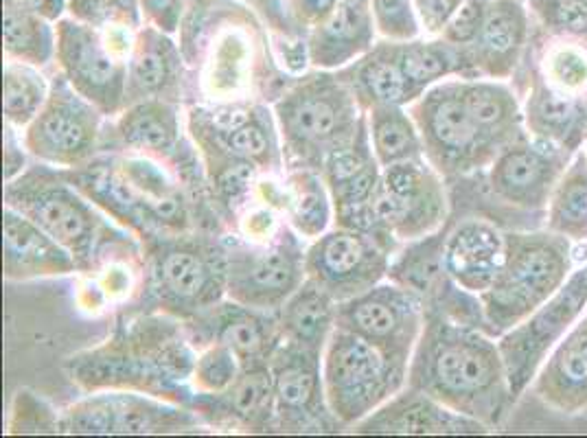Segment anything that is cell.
<instances>
[{
	"label": "cell",
	"instance_id": "obj_7",
	"mask_svg": "<svg viewBox=\"0 0 587 438\" xmlns=\"http://www.w3.org/2000/svg\"><path fill=\"white\" fill-rule=\"evenodd\" d=\"M101 117L95 103L79 95L64 75H57L44 108L27 125L25 147L46 165L82 167L99 147Z\"/></svg>",
	"mask_w": 587,
	"mask_h": 438
},
{
	"label": "cell",
	"instance_id": "obj_42",
	"mask_svg": "<svg viewBox=\"0 0 587 438\" xmlns=\"http://www.w3.org/2000/svg\"><path fill=\"white\" fill-rule=\"evenodd\" d=\"M559 213L568 222H581L587 217V184L585 182H572L561 198Z\"/></svg>",
	"mask_w": 587,
	"mask_h": 438
},
{
	"label": "cell",
	"instance_id": "obj_20",
	"mask_svg": "<svg viewBox=\"0 0 587 438\" xmlns=\"http://www.w3.org/2000/svg\"><path fill=\"white\" fill-rule=\"evenodd\" d=\"M276 314L283 342L325 351L327 340L336 329L338 301L316 281L305 279Z\"/></svg>",
	"mask_w": 587,
	"mask_h": 438
},
{
	"label": "cell",
	"instance_id": "obj_9",
	"mask_svg": "<svg viewBox=\"0 0 587 438\" xmlns=\"http://www.w3.org/2000/svg\"><path fill=\"white\" fill-rule=\"evenodd\" d=\"M224 250L226 296L246 307L279 311L307 279L305 252L287 228L266 248L228 246Z\"/></svg>",
	"mask_w": 587,
	"mask_h": 438
},
{
	"label": "cell",
	"instance_id": "obj_47",
	"mask_svg": "<svg viewBox=\"0 0 587 438\" xmlns=\"http://www.w3.org/2000/svg\"><path fill=\"white\" fill-rule=\"evenodd\" d=\"M5 5L29 11V14H36V16H46V18L60 16L62 11V0H5Z\"/></svg>",
	"mask_w": 587,
	"mask_h": 438
},
{
	"label": "cell",
	"instance_id": "obj_48",
	"mask_svg": "<svg viewBox=\"0 0 587 438\" xmlns=\"http://www.w3.org/2000/svg\"><path fill=\"white\" fill-rule=\"evenodd\" d=\"M149 11L158 18L160 25H163L167 31L174 29V20H171V14H174L176 0H145Z\"/></svg>",
	"mask_w": 587,
	"mask_h": 438
},
{
	"label": "cell",
	"instance_id": "obj_30",
	"mask_svg": "<svg viewBox=\"0 0 587 438\" xmlns=\"http://www.w3.org/2000/svg\"><path fill=\"white\" fill-rule=\"evenodd\" d=\"M244 371L239 357L226 344H209L195 360L191 388L195 393H220Z\"/></svg>",
	"mask_w": 587,
	"mask_h": 438
},
{
	"label": "cell",
	"instance_id": "obj_10",
	"mask_svg": "<svg viewBox=\"0 0 587 438\" xmlns=\"http://www.w3.org/2000/svg\"><path fill=\"white\" fill-rule=\"evenodd\" d=\"M276 428L283 432H331L333 417L322 382V351L283 342L270 357Z\"/></svg>",
	"mask_w": 587,
	"mask_h": 438
},
{
	"label": "cell",
	"instance_id": "obj_1",
	"mask_svg": "<svg viewBox=\"0 0 587 438\" xmlns=\"http://www.w3.org/2000/svg\"><path fill=\"white\" fill-rule=\"evenodd\" d=\"M178 320L169 314L130 320L106 344L71 357L66 371L88 393L130 388L191 408L198 357Z\"/></svg>",
	"mask_w": 587,
	"mask_h": 438
},
{
	"label": "cell",
	"instance_id": "obj_51",
	"mask_svg": "<svg viewBox=\"0 0 587 438\" xmlns=\"http://www.w3.org/2000/svg\"><path fill=\"white\" fill-rule=\"evenodd\" d=\"M305 5L309 14L325 16V14H331L333 7H336V0H305Z\"/></svg>",
	"mask_w": 587,
	"mask_h": 438
},
{
	"label": "cell",
	"instance_id": "obj_29",
	"mask_svg": "<svg viewBox=\"0 0 587 438\" xmlns=\"http://www.w3.org/2000/svg\"><path fill=\"white\" fill-rule=\"evenodd\" d=\"M325 178L318 171L298 169L290 178L292 195L287 200V209H290L292 224L296 230L305 237L318 239L327 230V224L331 219V206L329 195L325 189Z\"/></svg>",
	"mask_w": 587,
	"mask_h": 438
},
{
	"label": "cell",
	"instance_id": "obj_23",
	"mask_svg": "<svg viewBox=\"0 0 587 438\" xmlns=\"http://www.w3.org/2000/svg\"><path fill=\"white\" fill-rule=\"evenodd\" d=\"M414 117L439 154L465 156L478 141L480 128L469 114L463 95L434 92L414 108Z\"/></svg>",
	"mask_w": 587,
	"mask_h": 438
},
{
	"label": "cell",
	"instance_id": "obj_28",
	"mask_svg": "<svg viewBox=\"0 0 587 438\" xmlns=\"http://www.w3.org/2000/svg\"><path fill=\"white\" fill-rule=\"evenodd\" d=\"M51 86L36 66L9 62L5 66V119L14 128H27L49 99Z\"/></svg>",
	"mask_w": 587,
	"mask_h": 438
},
{
	"label": "cell",
	"instance_id": "obj_46",
	"mask_svg": "<svg viewBox=\"0 0 587 438\" xmlns=\"http://www.w3.org/2000/svg\"><path fill=\"white\" fill-rule=\"evenodd\" d=\"M542 119L555 128H563L572 119V106L568 101H561L557 97H548L542 103Z\"/></svg>",
	"mask_w": 587,
	"mask_h": 438
},
{
	"label": "cell",
	"instance_id": "obj_18",
	"mask_svg": "<svg viewBox=\"0 0 587 438\" xmlns=\"http://www.w3.org/2000/svg\"><path fill=\"white\" fill-rule=\"evenodd\" d=\"M182 64L174 44L154 31L143 33L136 40L128 62V88L125 108L145 99L180 101Z\"/></svg>",
	"mask_w": 587,
	"mask_h": 438
},
{
	"label": "cell",
	"instance_id": "obj_49",
	"mask_svg": "<svg viewBox=\"0 0 587 438\" xmlns=\"http://www.w3.org/2000/svg\"><path fill=\"white\" fill-rule=\"evenodd\" d=\"M559 73L568 79L570 84H577L579 79L585 77V66L577 57H563L561 64H559Z\"/></svg>",
	"mask_w": 587,
	"mask_h": 438
},
{
	"label": "cell",
	"instance_id": "obj_50",
	"mask_svg": "<svg viewBox=\"0 0 587 438\" xmlns=\"http://www.w3.org/2000/svg\"><path fill=\"white\" fill-rule=\"evenodd\" d=\"M270 224H272V215L268 211L252 213L248 217V233L255 235V239H263V235H268Z\"/></svg>",
	"mask_w": 587,
	"mask_h": 438
},
{
	"label": "cell",
	"instance_id": "obj_12",
	"mask_svg": "<svg viewBox=\"0 0 587 438\" xmlns=\"http://www.w3.org/2000/svg\"><path fill=\"white\" fill-rule=\"evenodd\" d=\"M57 60L71 86L103 114L112 117L125 110L128 62L119 60L95 31L62 22L57 33Z\"/></svg>",
	"mask_w": 587,
	"mask_h": 438
},
{
	"label": "cell",
	"instance_id": "obj_13",
	"mask_svg": "<svg viewBox=\"0 0 587 438\" xmlns=\"http://www.w3.org/2000/svg\"><path fill=\"white\" fill-rule=\"evenodd\" d=\"M379 228L397 237H417L441 213V195L417 160L382 167V180L371 198Z\"/></svg>",
	"mask_w": 587,
	"mask_h": 438
},
{
	"label": "cell",
	"instance_id": "obj_40",
	"mask_svg": "<svg viewBox=\"0 0 587 438\" xmlns=\"http://www.w3.org/2000/svg\"><path fill=\"white\" fill-rule=\"evenodd\" d=\"M559 375L570 386L587 384V333L572 338L559 355Z\"/></svg>",
	"mask_w": 587,
	"mask_h": 438
},
{
	"label": "cell",
	"instance_id": "obj_17",
	"mask_svg": "<svg viewBox=\"0 0 587 438\" xmlns=\"http://www.w3.org/2000/svg\"><path fill=\"white\" fill-rule=\"evenodd\" d=\"M79 270L75 257L11 206L3 211V272L7 281L64 276Z\"/></svg>",
	"mask_w": 587,
	"mask_h": 438
},
{
	"label": "cell",
	"instance_id": "obj_19",
	"mask_svg": "<svg viewBox=\"0 0 587 438\" xmlns=\"http://www.w3.org/2000/svg\"><path fill=\"white\" fill-rule=\"evenodd\" d=\"M373 42L366 0H340L309 42V60L318 68H340L368 51Z\"/></svg>",
	"mask_w": 587,
	"mask_h": 438
},
{
	"label": "cell",
	"instance_id": "obj_22",
	"mask_svg": "<svg viewBox=\"0 0 587 438\" xmlns=\"http://www.w3.org/2000/svg\"><path fill=\"white\" fill-rule=\"evenodd\" d=\"M342 77L351 84L366 112L373 106H404L419 95L401 71L399 46H377L360 62L342 71Z\"/></svg>",
	"mask_w": 587,
	"mask_h": 438
},
{
	"label": "cell",
	"instance_id": "obj_3",
	"mask_svg": "<svg viewBox=\"0 0 587 438\" xmlns=\"http://www.w3.org/2000/svg\"><path fill=\"white\" fill-rule=\"evenodd\" d=\"M5 206L38 224L46 235L62 244L77 261L79 270H92L101 250L119 235L106 222L92 200L51 167H33L5 182Z\"/></svg>",
	"mask_w": 587,
	"mask_h": 438
},
{
	"label": "cell",
	"instance_id": "obj_21",
	"mask_svg": "<svg viewBox=\"0 0 587 438\" xmlns=\"http://www.w3.org/2000/svg\"><path fill=\"white\" fill-rule=\"evenodd\" d=\"M117 134L125 147L147 156L169 158L180 154V119L176 103L145 99L123 110Z\"/></svg>",
	"mask_w": 587,
	"mask_h": 438
},
{
	"label": "cell",
	"instance_id": "obj_32",
	"mask_svg": "<svg viewBox=\"0 0 587 438\" xmlns=\"http://www.w3.org/2000/svg\"><path fill=\"white\" fill-rule=\"evenodd\" d=\"M9 434H60V417L36 393L20 390L11 406Z\"/></svg>",
	"mask_w": 587,
	"mask_h": 438
},
{
	"label": "cell",
	"instance_id": "obj_8",
	"mask_svg": "<svg viewBox=\"0 0 587 438\" xmlns=\"http://www.w3.org/2000/svg\"><path fill=\"white\" fill-rule=\"evenodd\" d=\"M198 425L200 414L180 403L110 390L88 395L60 417L62 434H174Z\"/></svg>",
	"mask_w": 587,
	"mask_h": 438
},
{
	"label": "cell",
	"instance_id": "obj_2",
	"mask_svg": "<svg viewBox=\"0 0 587 438\" xmlns=\"http://www.w3.org/2000/svg\"><path fill=\"white\" fill-rule=\"evenodd\" d=\"M274 114L290 165L318 174L331 154L358 141L368 121V112L342 73L303 79L274 103Z\"/></svg>",
	"mask_w": 587,
	"mask_h": 438
},
{
	"label": "cell",
	"instance_id": "obj_37",
	"mask_svg": "<svg viewBox=\"0 0 587 438\" xmlns=\"http://www.w3.org/2000/svg\"><path fill=\"white\" fill-rule=\"evenodd\" d=\"M377 25L384 36L406 40L417 33L408 0H373Z\"/></svg>",
	"mask_w": 587,
	"mask_h": 438
},
{
	"label": "cell",
	"instance_id": "obj_5",
	"mask_svg": "<svg viewBox=\"0 0 587 438\" xmlns=\"http://www.w3.org/2000/svg\"><path fill=\"white\" fill-rule=\"evenodd\" d=\"M147 290L163 314L195 320L226 294V250L180 235L154 241Z\"/></svg>",
	"mask_w": 587,
	"mask_h": 438
},
{
	"label": "cell",
	"instance_id": "obj_39",
	"mask_svg": "<svg viewBox=\"0 0 587 438\" xmlns=\"http://www.w3.org/2000/svg\"><path fill=\"white\" fill-rule=\"evenodd\" d=\"M465 106L469 110L471 117L478 123V128H491L502 121L504 117V103L496 90L485 88V86H476L463 92Z\"/></svg>",
	"mask_w": 587,
	"mask_h": 438
},
{
	"label": "cell",
	"instance_id": "obj_33",
	"mask_svg": "<svg viewBox=\"0 0 587 438\" xmlns=\"http://www.w3.org/2000/svg\"><path fill=\"white\" fill-rule=\"evenodd\" d=\"M561 274V263L550 250H526L513 263V285L524 292H546L555 287Z\"/></svg>",
	"mask_w": 587,
	"mask_h": 438
},
{
	"label": "cell",
	"instance_id": "obj_15",
	"mask_svg": "<svg viewBox=\"0 0 587 438\" xmlns=\"http://www.w3.org/2000/svg\"><path fill=\"white\" fill-rule=\"evenodd\" d=\"M191 410L204 423L226 430L270 432L276 425V399L270 366H250L220 393H195Z\"/></svg>",
	"mask_w": 587,
	"mask_h": 438
},
{
	"label": "cell",
	"instance_id": "obj_34",
	"mask_svg": "<svg viewBox=\"0 0 587 438\" xmlns=\"http://www.w3.org/2000/svg\"><path fill=\"white\" fill-rule=\"evenodd\" d=\"M399 64L410 86L417 92L447 73L445 55L434 46L425 44L399 46Z\"/></svg>",
	"mask_w": 587,
	"mask_h": 438
},
{
	"label": "cell",
	"instance_id": "obj_25",
	"mask_svg": "<svg viewBox=\"0 0 587 438\" xmlns=\"http://www.w3.org/2000/svg\"><path fill=\"white\" fill-rule=\"evenodd\" d=\"M371 123V145L377 163L382 167L417 160L419 136L401 106H373L368 108Z\"/></svg>",
	"mask_w": 587,
	"mask_h": 438
},
{
	"label": "cell",
	"instance_id": "obj_14",
	"mask_svg": "<svg viewBox=\"0 0 587 438\" xmlns=\"http://www.w3.org/2000/svg\"><path fill=\"white\" fill-rule=\"evenodd\" d=\"M195 329V340H206V344H226L244 364L263 366L270 362L274 349L281 344L279 314L246 307L237 301L217 303L202 316L191 320Z\"/></svg>",
	"mask_w": 587,
	"mask_h": 438
},
{
	"label": "cell",
	"instance_id": "obj_24",
	"mask_svg": "<svg viewBox=\"0 0 587 438\" xmlns=\"http://www.w3.org/2000/svg\"><path fill=\"white\" fill-rule=\"evenodd\" d=\"M500 248L493 230L471 224L460 228L445 250V265L458 281L469 287H482L491 279V268Z\"/></svg>",
	"mask_w": 587,
	"mask_h": 438
},
{
	"label": "cell",
	"instance_id": "obj_31",
	"mask_svg": "<svg viewBox=\"0 0 587 438\" xmlns=\"http://www.w3.org/2000/svg\"><path fill=\"white\" fill-rule=\"evenodd\" d=\"M436 274H439V248L430 241V244L412 248L404 257H399L397 263L390 265L388 279L421 294L430 290Z\"/></svg>",
	"mask_w": 587,
	"mask_h": 438
},
{
	"label": "cell",
	"instance_id": "obj_43",
	"mask_svg": "<svg viewBox=\"0 0 587 438\" xmlns=\"http://www.w3.org/2000/svg\"><path fill=\"white\" fill-rule=\"evenodd\" d=\"M25 171V152L18 141L14 125H5V182H11Z\"/></svg>",
	"mask_w": 587,
	"mask_h": 438
},
{
	"label": "cell",
	"instance_id": "obj_44",
	"mask_svg": "<svg viewBox=\"0 0 587 438\" xmlns=\"http://www.w3.org/2000/svg\"><path fill=\"white\" fill-rule=\"evenodd\" d=\"M557 16L568 29H587V0H559Z\"/></svg>",
	"mask_w": 587,
	"mask_h": 438
},
{
	"label": "cell",
	"instance_id": "obj_11",
	"mask_svg": "<svg viewBox=\"0 0 587 438\" xmlns=\"http://www.w3.org/2000/svg\"><path fill=\"white\" fill-rule=\"evenodd\" d=\"M421 322L419 294L393 285H375L360 296L338 303L336 327L371 342L388 357L408 364Z\"/></svg>",
	"mask_w": 587,
	"mask_h": 438
},
{
	"label": "cell",
	"instance_id": "obj_41",
	"mask_svg": "<svg viewBox=\"0 0 587 438\" xmlns=\"http://www.w3.org/2000/svg\"><path fill=\"white\" fill-rule=\"evenodd\" d=\"M482 22V7L480 0H465V5L458 9V14L452 18L450 27H447V38L452 42H467L478 33Z\"/></svg>",
	"mask_w": 587,
	"mask_h": 438
},
{
	"label": "cell",
	"instance_id": "obj_4",
	"mask_svg": "<svg viewBox=\"0 0 587 438\" xmlns=\"http://www.w3.org/2000/svg\"><path fill=\"white\" fill-rule=\"evenodd\" d=\"M408 364L373 347L340 327L333 329L322 351V382L333 417L340 425H358L382 408L406 382Z\"/></svg>",
	"mask_w": 587,
	"mask_h": 438
},
{
	"label": "cell",
	"instance_id": "obj_16",
	"mask_svg": "<svg viewBox=\"0 0 587 438\" xmlns=\"http://www.w3.org/2000/svg\"><path fill=\"white\" fill-rule=\"evenodd\" d=\"M496 373L491 355L476 342L463 338H439L432 353L421 355L412 382L443 399H469L482 393Z\"/></svg>",
	"mask_w": 587,
	"mask_h": 438
},
{
	"label": "cell",
	"instance_id": "obj_26",
	"mask_svg": "<svg viewBox=\"0 0 587 438\" xmlns=\"http://www.w3.org/2000/svg\"><path fill=\"white\" fill-rule=\"evenodd\" d=\"M3 42L11 62L42 68L51 62L55 40L51 29L29 11L5 5L3 14Z\"/></svg>",
	"mask_w": 587,
	"mask_h": 438
},
{
	"label": "cell",
	"instance_id": "obj_35",
	"mask_svg": "<svg viewBox=\"0 0 587 438\" xmlns=\"http://www.w3.org/2000/svg\"><path fill=\"white\" fill-rule=\"evenodd\" d=\"M73 14L88 25L136 27L134 0H73Z\"/></svg>",
	"mask_w": 587,
	"mask_h": 438
},
{
	"label": "cell",
	"instance_id": "obj_38",
	"mask_svg": "<svg viewBox=\"0 0 587 438\" xmlns=\"http://www.w3.org/2000/svg\"><path fill=\"white\" fill-rule=\"evenodd\" d=\"M542 163L539 158L528 152H513L502 160L500 165V180L506 187L526 189L542 178Z\"/></svg>",
	"mask_w": 587,
	"mask_h": 438
},
{
	"label": "cell",
	"instance_id": "obj_36",
	"mask_svg": "<svg viewBox=\"0 0 587 438\" xmlns=\"http://www.w3.org/2000/svg\"><path fill=\"white\" fill-rule=\"evenodd\" d=\"M520 38V25L506 9H491L482 22V44L491 55H506Z\"/></svg>",
	"mask_w": 587,
	"mask_h": 438
},
{
	"label": "cell",
	"instance_id": "obj_27",
	"mask_svg": "<svg viewBox=\"0 0 587 438\" xmlns=\"http://www.w3.org/2000/svg\"><path fill=\"white\" fill-rule=\"evenodd\" d=\"M445 421L441 412L425 399H397L386 401L382 408L368 414L364 421L355 425L362 434H428L441 432Z\"/></svg>",
	"mask_w": 587,
	"mask_h": 438
},
{
	"label": "cell",
	"instance_id": "obj_6",
	"mask_svg": "<svg viewBox=\"0 0 587 438\" xmlns=\"http://www.w3.org/2000/svg\"><path fill=\"white\" fill-rule=\"evenodd\" d=\"M393 235L342 228L322 233L305 252L307 279L338 303L373 290L388 276Z\"/></svg>",
	"mask_w": 587,
	"mask_h": 438
},
{
	"label": "cell",
	"instance_id": "obj_45",
	"mask_svg": "<svg viewBox=\"0 0 587 438\" xmlns=\"http://www.w3.org/2000/svg\"><path fill=\"white\" fill-rule=\"evenodd\" d=\"M458 0H421V14L430 29H439L456 9Z\"/></svg>",
	"mask_w": 587,
	"mask_h": 438
}]
</instances>
